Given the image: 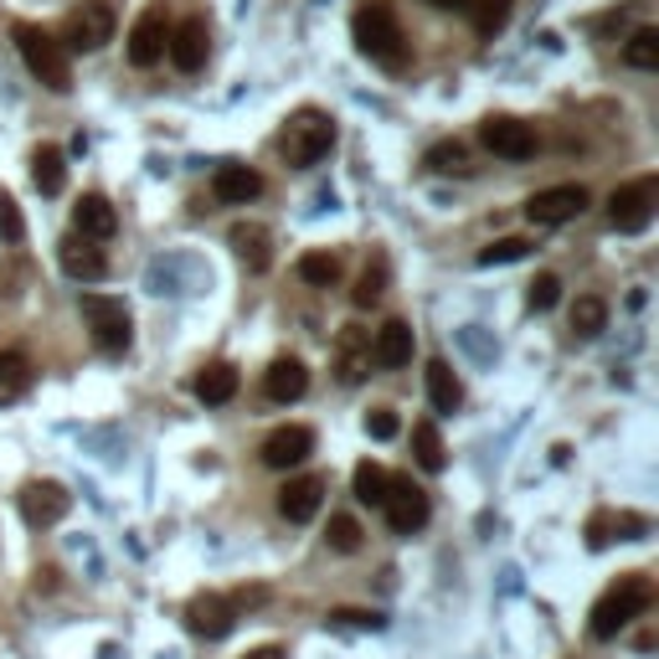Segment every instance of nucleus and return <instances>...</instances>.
Masks as SVG:
<instances>
[{"label":"nucleus","instance_id":"nucleus-26","mask_svg":"<svg viewBox=\"0 0 659 659\" xmlns=\"http://www.w3.org/2000/svg\"><path fill=\"white\" fill-rule=\"evenodd\" d=\"M387 273H391L387 253H372V263L360 269L356 289H351V304H356V310H372V304L381 300V294H387Z\"/></svg>","mask_w":659,"mask_h":659},{"label":"nucleus","instance_id":"nucleus-32","mask_svg":"<svg viewBox=\"0 0 659 659\" xmlns=\"http://www.w3.org/2000/svg\"><path fill=\"white\" fill-rule=\"evenodd\" d=\"M387 469L381 464H372V459H366V464H356V474H351V484H356V500L360 505H376L381 510V500H387Z\"/></svg>","mask_w":659,"mask_h":659},{"label":"nucleus","instance_id":"nucleus-7","mask_svg":"<svg viewBox=\"0 0 659 659\" xmlns=\"http://www.w3.org/2000/svg\"><path fill=\"white\" fill-rule=\"evenodd\" d=\"M83 320H88L93 345H98L104 356L129 351V310H124V300H108V294H83Z\"/></svg>","mask_w":659,"mask_h":659},{"label":"nucleus","instance_id":"nucleus-17","mask_svg":"<svg viewBox=\"0 0 659 659\" xmlns=\"http://www.w3.org/2000/svg\"><path fill=\"white\" fill-rule=\"evenodd\" d=\"M320 505H325V480H320V474H300V480H289L284 490H279V515L294 525L315 521Z\"/></svg>","mask_w":659,"mask_h":659},{"label":"nucleus","instance_id":"nucleus-16","mask_svg":"<svg viewBox=\"0 0 659 659\" xmlns=\"http://www.w3.org/2000/svg\"><path fill=\"white\" fill-rule=\"evenodd\" d=\"M335 372H341L345 387H356L372 376V335L360 325H345L341 341H335Z\"/></svg>","mask_w":659,"mask_h":659},{"label":"nucleus","instance_id":"nucleus-13","mask_svg":"<svg viewBox=\"0 0 659 659\" xmlns=\"http://www.w3.org/2000/svg\"><path fill=\"white\" fill-rule=\"evenodd\" d=\"M310 453H315V433L304 422H284L263 438V464L269 469H300Z\"/></svg>","mask_w":659,"mask_h":659},{"label":"nucleus","instance_id":"nucleus-35","mask_svg":"<svg viewBox=\"0 0 659 659\" xmlns=\"http://www.w3.org/2000/svg\"><path fill=\"white\" fill-rule=\"evenodd\" d=\"M469 6V21H474V31L480 36H494V31H505L510 21V0H464Z\"/></svg>","mask_w":659,"mask_h":659},{"label":"nucleus","instance_id":"nucleus-4","mask_svg":"<svg viewBox=\"0 0 659 659\" xmlns=\"http://www.w3.org/2000/svg\"><path fill=\"white\" fill-rule=\"evenodd\" d=\"M330 145H335V119L320 114V108L289 114L284 135H279V150H284L289 165H315L320 155H330Z\"/></svg>","mask_w":659,"mask_h":659},{"label":"nucleus","instance_id":"nucleus-36","mask_svg":"<svg viewBox=\"0 0 659 659\" xmlns=\"http://www.w3.org/2000/svg\"><path fill=\"white\" fill-rule=\"evenodd\" d=\"M325 541H330V552H341V556L360 552V521L356 515H330Z\"/></svg>","mask_w":659,"mask_h":659},{"label":"nucleus","instance_id":"nucleus-37","mask_svg":"<svg viewBox=\"0 0 659 659\" xmlns=\"http://www.w3.org/2000/svg\"><path fill=\"white\" fill-rule=\"evenodd\" d=\"M556 300H562V279H556V273H536V279H531V289H525L531 315H546V310H556Z\"/></svg>","mask_w":659,"mask_h":659},{"label":"nucleus","instance_id":"nucleus-9","mask_svg":"<svg viewBox=\"0 0 659 659\" xmlns=\"http://www.w3.org/2000/svg\"><path fill=\"white\" fill-rule=\"evenodd\" d=\"M480 145L490 155H500V160H531L536 155V129L515 119V114H490L480 124Z\"/></svg>","mask_w":659,"mask_h":659},{"label":"nucleus","instance_id":"nucleus-19","mask_svg":"<svg viewBox=\"0 0 659 659\" xmlns=\"http://www.w3.org/2000/svg\"><path fill=\"white\" fill-rule=\"evenodd\" d=\"M407 360H412V325H407V320H387V325L372 335V366L402 372Z\"/></svg>","mask_w":659,"mask_h":659},{"label":"nucleus","instance_id":"nucleus-31","mask_svg":"<svg viewBox=\"0 0 659 659\" xmlns=\"http://www.w3.org/2000/svg\"><path fill=\"white\" fill-rule=\"evenodd\" d=\"M422 165L438 170V176H469V150L459 145V139H438L433 150L422 155Z\"/></svg>","mask_w":659,"mask_h":659},{"label":"nucleus","instance_id":"nucleus-38","mask_svg":"<svg viewBox=\"0 0 659 659\" xmlns=\"http://www.w3.org/2000/svg\"><path fill=\"white\" fill-rule=\"evenodd\" d=\"M531 253V242L525 238H500V242H490L480 253V269H494V263H521V258Z\"/></svg>","mask_w":659,"mask_h":659},{"label":"nucleus","instance_id":"nucleus-30","mask_svg":"<svg viewBox=\"0 0 659 659\" xmlns=\"http://www.w3.org/2000/svg\"><path fill=\"white\" fill-rule=\"evenodd\" d=\"M624 62L639 67V73H655V67H659V27H639V31H634L629 42H624Z\"/></svg>","mask_w":659,"mask_h":659},{"label":"nucleus","instance_id":"nucleus-12","mask_svg":"<svg viewBox=\"0 0 659 659\" xmlns=\"http://www.w3.org/2000/svg\"><path fill=\"white\" fill-rule=\"evenodd\" d=\"M207 46H211L207 21H201V15H186V21L170 27V36H165V57L176 62L180 73H201V67H207Z\"/></svg>","mask_w":659,"mask_h":659},{"label":"nucleus","instance_id":"nucleus-3","mask_svg":"<svg viewBox=\"0 0 659 659\" xmlns=\"http://www.w3.org/2000/svg\"><path fill=\"white\" fill-rule=\"evenodd\" d=\"M11 42H15V52H21V62H27V73L36 77L42 88H52V93L73 88V62H67V46H62L52 31L31 27V21H15Z\"/></svg>","mask_w":659,"mask_h":659},{"label":"nucleus","instance_id":"nucleus-2","mask_svg":"<svg viewBox=\"0 0 659 659\" xmlns=\"http://www.w3.org/2000/svg\"><path fill=\"white\" fill-rule=\"evenodd\" d=\"M649 603H655V583H649L645 572H629V577H618L598 603H593V618H587V634L593 639H618V634L629 629L634 618L645 614Z\"/></svg>","mask_w":659,"mask_h":659},{"label":"nucleus","instance_id":"nucleus-41","mask_svg":"<svg viewBox=\"0 0 659 659\" xmlns=\"http://www.w3.org/2000/svg\"><path fill=\"white\" fill-rule=\"evenodd\" d=\"M335 624H351V629H381V614H366V608H335Z\"/></svg>","mask_w":659,"mask_h":659},{"label":"nucleus","instance_id":"nucleus-33","mask_svg":"<svg viewBox=\"0 0 659 659\" xmlns=\"http://www.w3.org/2000/svg\"><path fill=\"white\" fill-rule=\"evenodd\" d=\"M300 279L310 289H335L341 284V258L335 253H304L300 258Z\"/></svg>","mask_w":659,"mask_h":659},{"label":"nucleus","instance_id":"nucleus-6","mask_svg":"<svg viewBox=\"0 0 659 659\" xmlns=\"http://www.w3.org/2000/svg\"><path fill=\"white\" fill-rule=\"evenodd\" d=\"M655 207H659V180L655 176H639L629 186H618L614 201H608V222L614 232H645L655 222Z\"/></svg>","mask_w":659,"mask_h":659},{"label":"nucleus","instance_id":"nucleus-24","mask_svg":"<svg viewBox=\"0 0 659 659\" xmlns=\"http://www.w3.org/2000/svg\"><path fill=\"white\" fill-rule=\"evenodd\" d=\"M428 402L438 407V412H459V402H464V387H459V376H453V366L443 356L428 360Z\"/></svg>","mask_w":659,"mask_h":659},{"label":"nucleus","instance_id":"nucleus-34","mask_svg":"<svg viewBox=\"0 0 659 659\" xmlns=\"http://www.w3.org/2000/svg\"><path fill=\"white\" fill-rule=\"evenodd\" d=\"M603 325H608V304H603L598 294H583V300L572 304V330H577L583 341H593Z\"/></svg>","mask_w":659,"mask_h":659},{"label":"nucleus","instance_id":"nucleus-28","mask_svg":"<svg viewBox=\"0 0 659 659\" xmlns=\"http://www.w3.org/2000/svg\"><path fill=\"white\" fill-rule=\"evenodd\" d=\"M27 387H31V360L21 351H0V402L27 397Z\"/></svg>","mask_w":659,"mask_h":659},{"label":"nucleus","instance_id":"nucleus-43","mask_svg":"<svg viewBox=\"0 0 659 659\" xmlns=\"http://www.w3.org/2000/svg\"><path fill=\"white\" fill-rule=\"evenodd\" d=\"M428 6H438V11H453V6H464V0H428Z\"/></svg>","mask_w":659,"mask_h":659},{"label":"nucleus","instance_id":"nucleus-15","mask_svg":"<svg viewBox=\"0 0 659 659\" xmlns=\"http://www.w3.org/2000/svg\"><path fill=\"white\" fill-rule=\"evenodd\" d=\"M67 510H73V494L62 490L57 480H31L27 490H21V515H27V525H57Z\"/></svg>","mask_w":659,"mask_h":659},{"label":"nucleus","instance_id":"nucleus-18","mask_svg":"<svg viewBox=\"0 0 659 659\" xmlns=\"http://www.w3.org/2000/svg\"><path fill=\"white\" fill-rule=\"evenodd\" d=\"M211 196L227 201V207H248L263 196V176H258L253 165H217V176H211Z\"/></svg>","mask_w":659,"mask_h":659},{"label":"nucleus","instance_id":"nucleus-39","mask_svg":"<svg viewBox=\"0 0 659 659\" xmlns=\"http://www.w3.org/2000/svg\"><path fill=\"white\" fill-rule=\"evenodd\" d=\"M0 238H6V242L27 238V222H21V207H15L11 191H0Z\"/></svg>","mask_w":659,"mask_h":659},{"label":"nucleus","instance_id":"nucleus-1","mask_svg":"<svg viewBox=\"0 0 659 659\" xmlns=\"http://www.w3.org/2000/svg\"><path fill=\"white\" fill-rule=\"evenodd\" d=\"M351 36H356V46L366 57L391 67V73L407 62V31L387 0H360L356 15H351Z\"/></svg>","mask_w":659,"mask_h":659},{"label":"nucleus","instance_id":"nucleus-8","mask_svg":"<svg viewBox=\"0 0 659 659\" xmlns=\"http://www.w3.org/2000/svg\"><path fill=\"white\" fill-rule=\"evenodd\" d=\"M381 510H387V525L397 531V536H412V531H422V525H428V515H433V505H428V490H422V484H412V474H391Z\"/></svg>","mask_w":659,"mask_h":659},{"label":"nucleus","instance_id":"nucleus-22","mask_svg":"<svg viewBox=\"0 0 659 659\" xmlns=\"http://www.w3.org/2000/svg\"><path fill=\"white\" fill-rule=\"evenodd\" d=\"M227 242L238 248V258L253 273H263L273 263V238H269V227H263V222H232V227H227Z\"/></svg>","mask_w":659,"mask_h":659},{"label":"nucleus","instance_id":"nucleus-42","mask_svg":"<svg viewBox=\"0 0 659 659\" xmlns=\"http://www.w3.org/2000/svg\"><path fill=\"white\" fill-rule=\"evenodd\" d=\"M248 659H289V655H284V649H279V645H263V649H253V655H248Z\"/></svg>","mask_w":659,"mask_h":659},{"label":"nucleus","instance_id":"nucleus-21","mask_svg":"<svg viewBox=\"0 0 659 659\" xmlns=\"http://www.w3.org/2000/svg\"><path fill=\"white\" fill-rule=\"evenodd\" d=\"M263 391H269V402H300L304 391H310V372H304L300 356H279L263 372Z\"/></svg>","mask_w":659,"mask_h":659},{"label":"nucleus","instance_id":"nucleus-27","mask_svg":"<svg viewBox=\"0 0 659 659\" xmlns=\"http://www.w3.org/2000/svg\"><path fill=\"white\" fill-rule=\"evenodd\" d=\"M31 180H36V191L42 196H57L62 186H67V165H62L57 145H42V150L31 155Z\"/></svg>","mask_w":659,"mask_h":659},{"label":"nucleus","instance_id":"nucleus-20","mask_svg":"<svg viewBox=\"0 0 659 659\" xmlns=\"http://www.w3.org/2000/svg\"><path fill=\"white\" fill-rule=\"evenodd\" d=\"M57 258H62V273H67V279H77V284H98V279L108 273V258L98 253L88 238H77V232H73V238H62Z\"/></svg>","mask_w":659,"mask_h":659},{"label":"nucleus","instance_id":"nucleus-10","mask_svg":"<svg viewBox=\"0 0 659 659\" xmlns=\"http://www.w3.org/2000/svg\"><path fill=\"white\" fill-rule=\"evenodd\" d=\"M587 207V186H546L525 201V222L531 227H562L572 217H583Z\"/></svg>","mask_w":659,"mask_h":659},{"label":"nucleus","instance_id":"nucleus-25","mask_svg":"<svg viewBox=\"0 0 659 659\" xmlns=\"http://www.w3.org/2000/svg\"><path fill=\"white\" fill-rule=\"evenodd\" d=\"M196 397L207 407H222L238 397V366H227V360H211L207 372L196 376Z\"/></svg>","mask_w":659,"mask_h":659},{"label":"nucleus","instance_id":"nucleus-40","mask_svg":"<svg viewBox=\"0 0 659 659\" xmlns=\"http://www.w3.org/2000/svg\"><path fill=\"white\" fill-rule=\"evenodd\" d=\"M397 428H402V422H397V412H391V407H376V412H366V433L381 438V443H387V438H397Z\"/></svg>","mask_w":659,"mask_h":659},{"label":"nucleus","instance_id":"nucleus-29","mask_svg":"<svg viewBox=\"0 0 659 659\" xmlns=\"http://www.w3.org/2000/svg\"><path fill=\"white\" fill-rule=\"evenodd\" d=\"M412 459H418V469H428V474H443L449 453H443V438H438L433 422H418V428H412Z\"/></svg>","mask_w":659,"mask_h":659},{"label":"nucleus","instance_id":"nucleus-14","mask_svg":"<svg viewBox=\"0 0 659 659\" xmlns=\"http://www.w3.org/2000/svg\"><path fill=\"white\" fill-rule=\"evenodd\" d=\"M165 36H170V27H165V11L160 6H150V11H139V21L129 27V67H155V62L165 57Z\"/></svg>","mask_w":659,"mask_h":659},{"label":"nucleus","instance_id":"nucleus-11","mask_svg":"<svg viewBox=\"0 0 659 659\" xmlns=\"http://www.w3.org/2000/svg\"><path fill=\"white\" fill-rule=\"evenodd\" d=\"M232 624H238V608H232V598H222V593H196V598L186 603V629H191L196 639H227Z\"/></svg>","mask_w":659,"mask_h":659},{"label":"nucleus","instance_id":"nucleus-5","mask_svg":"<svg viewBox=\"0 0 659 659\" xmlns=\"http://www.w3.org/2000/svg\"><path fill=\"white\" fill-rule=\"evenodd\" d=\"M57 42L73 46V52H98L104 42H114V6H104V0H83V6H73L67 21H62Z\"/></svg>","mask_w":659,"mask_h":659},{"label":"nucleus","instance_id":"nucleus-23","mask_svg":"<svg viewBox=\"0 0 659 659\" xmlns=\"http://www.w3.org/2000/svg\"><path fill=\"white\" fill-rule=\"evenodd\" d=\"M73 227H77V238H88V242H104L119 232V211L108 207V196H83L73 207Z\"/></svg>","mask_w":659,"mask_h":659}]
</instances>
